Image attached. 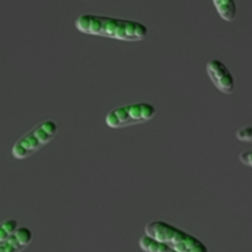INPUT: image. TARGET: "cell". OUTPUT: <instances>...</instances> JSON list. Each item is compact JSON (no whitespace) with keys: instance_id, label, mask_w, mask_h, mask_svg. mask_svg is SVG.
Instances as JSON below:
<instances>
[{"instance_id":"cell-6","label":"cell","mask_w":252,"mask_h":252,"mask_svg":"<svg viewBox=\"0 0 252 252\" xmlns=\"http://www.w3.org/2000/svg\"><path fill=\"white\" fill-rule=\"evenodd\" d=\"M33 234L27 226H19L14 234L0 244V252H22L31 244Z\"/></svg>"},{"instance_id":"cell-3","label":"cell","mask_w":252,"mask_h":252,"mask_svg":"<svg viewBox=\"0 0 252 252\" xmlns=\"http://www.w3.org/2000/svg\"><path fill=\"white\" fill-rule=\"evenodd\" d=\"M57 133H58V125L54 121H43L15 143L11 149L12 158L17 160H24L32 157L34 153L51 143L56 138Z\"/></svg>"},{"instance_id":"cell-7","label":"cell","mask_w":252,"mask_h":252,"mask_svg":"<svg viewBox=\"0 0 252 252\" xmlns=\"http://www.w3.org/2000/svg\"><path fill=\"white\" fill-rule=\"evenodd\" d=\"M219 16L226 22H233L238 15L235 0H213Z\"/></svg>"},{"instance_id":"cell-4","label":"cell","mask_w":252,"mask_h":252,"mask_svg":"<svg viewBox=\"0 0 252 252\" xmlns=\"http://www.w3.org/2000/svg\"><path fill=\"white\" fill-rule=\"evenodd\" d=\"M157 115V107L152 103L138 102L120 106L106 115L105 122L112 129L147 123Z\"/></svg>"},{"instance_id":"cell-9","label":"cell","mask_w":252,"mask_h":252,"mask_svg":"<svg viewBox=\"0 0 252 252\" xmlns=\"http://www.w3.org/2000/svg\"><path fill=\"white\" fill-rule=\"evenodd\" d=\"M236 138H238L240 142H245V143L252 142V128L250 126H246V127L240 128V129L236 132Z\"/></svg>"},{"instance_id":"cell-5","label":"cell","mask_w":252,"mask_h":252,"mask_svg":"<svg viewBox=\"0 0 252 252\" xmlns=\"http://www.w3.org/2000/svg\"><path fill=\"white\" fill-rule=\"evenodd\" d=\"M206 69L211 81L220 93L230 95L235 91V80H234L233 74L220 59H209Z\"/></svg>"},{"instance_id":"cell-10","label":"cell","mask_w":252,"mask_h":252,"mask_svg":"<svg viewBox=\"0 0 252 252\" xmlns=\"http://www.w3.org/2000/svg\"><path fill=\"white\" fill-rule=\"evenodd\" d=\"M239 159H240V162L243 165H245V166L248 167H251L252 165V153L250 150H245V152L240 153V157H239Z\"/></svg>"},{"instance_id":"cell-2","label":"cell","mask_w":252,"mask_h":252,"mask_svg":"<svg viewBox=\"0 0 252 252\" xmlns=\"http://www.w3.org/2000/svg\"><path fill=\"white\" fill-rule=\"evenodd\" d=\"M144 234L160 243L166 244L177 252H209L203 241L166 221H150L145 225Z\"/></svg>"},{"instance_id":"cell-1","label":"cell","mask_w":252,"mask_h":252,"mask_svg":"<svg viewBox=\"0 0 252 252\" xmlns=\"http://www.w3.org/2000/svg\"><path fill=\"white\" fill-rule=\"evenodd\" d=\"M75 27L81 33L125 42L143 41L149 33L148 27L139 21L94 14H83L78 16Z\"/></svg>"},{"instance_id":"cell-8","label":"cell","mask_w":252,"mask_h":252,"mask_svg":"<svg viewBox=\"0 0 252 252\" xmlns=\"http://www.w3.org/2000/svg\"><path fill=\"white\" fill-rule=\"evenodd\" d=\"M139 248L142 249L143 252H177L169 248L166 244L160 243L145 234L139 239Z\"/></svg>"},{"instance_id":"cell-11","label":"cell","mask_w":252,"mask_h":252,"mask_svg":"<svg viewBox=\"0 0 252 252\" xmlns=\"http://www.w3.org/2000/svg\"><path fill=\"white\" fill-rule=\"evenodd\" d=\"M0 244H1V241H0Z\"/></svg>"}]
</instances>
